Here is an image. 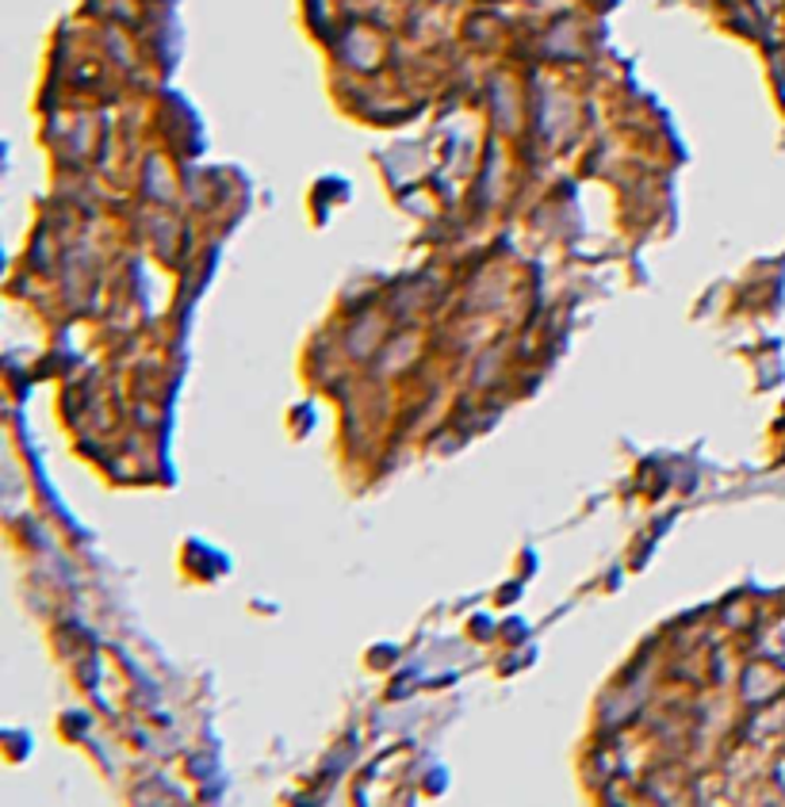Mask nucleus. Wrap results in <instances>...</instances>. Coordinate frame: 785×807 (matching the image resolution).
I'll return each instance as SVG.
<instances>
[]
</instances>
